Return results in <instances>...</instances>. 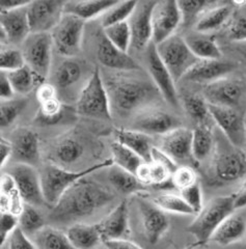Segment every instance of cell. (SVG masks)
I'll return each instance as SVG.
<instances>
[{"label":"cell","instance_id":"74e56055","mask_svg":"<svg viewBox=\"0 0 246 249\" xmlns=\"http://www.w3.org/2000/svg\"><path fill=\"white\" fill-rule=\"evenodd\" d=\"M111 153L113 164L124 168L134 175L144 162L141 156H138L135 152L130 150L129 147L125 146L124 144L120 143L117 140L111 144Z\"/></svg>","mask_w":246,"mask_h":249},{"label":"cell","instance_id":"ee69618b","mask_svg":"<svg viewBox=\"0 0 246 249\" xmlns=\"http://www.w3.org/2000/svg\"><path fill=\"white\" fill-rule=\"evenodd\" d=\"M19 228L27 236L35 235L45 228V220L35 207L25 204L19 215Z\"/></svg>","mask_w":246,"mask_h":249},{"label":"cell","instance_id":"30bf717a","mask_svg":"<svg viewBox=\"0 0 246 249\" xmlns=\"http://www.w3.org/2000/svg\"><path fill=\"white\" fill-rule=\"evenodd\" d=\"M209 104V103H208ZM211 119L216 123L225 137L237 149L246 147V121L238 108L209 104Z\"/></svg>","mask_w":246,"mask_h":249},{"label":"cell","instance_id":"60d3db41","mask_svg":"<svg viewBox=\"0 0 246 249\" xmlns=\"http://www.w3.org/2000/svg\"><path fill=\"white\" fill-rule=\"evenodd\" d=\"M103 34L112 45L123 52H129L132 46V36L128 21L118 23L111 26L103 28Z\"/></svg>","mask_w":246,"mask_h":249},{"label":"cell","instance_id":"d6a6232c","mask_svg":"<svg viewBox=\"0 0 246 249\" xmlns=\"http://www.w3.org/2000/svg\"><path fill=\"white\" fill-rule=\"evenodd\" d=\"M184 38L191 52L198 59H221L222 52L214 36L197 33Z\"/></svg>","mask_w":246,"mask_h":249},{"label":"cell","instance_id":"f907efd6","mask_svg":"<svg viewBox=\"0 0 246 249\" xmlns=\"http://www.w3.org/2000/svg\"><path fill=\"white\" fill-rule=\"evenodd\" d=\"M180 196L186 201V204L191 208L194 215H196L204 207L203 190L199 181L188 188L180 191Z\"/></svg>","mask_w":246,"mask_h":249},{"label":"cell","instance_id":"484cf974","mask_svg":"<svg viewBox=\"0 0 246 249\" xmlns=\"http://www.w3.org/2000/svg\"><path fill=\"white\" fill-rule=\"evenodd\" d=\"M235 5L233 2L215 1L198 18L194 24V29L198 34L208 35L230 22L234 14Z\"/></svg>","mask_w":246,"mask_h":249},{"label":"cell","instance_id":"7a4b0ae2","mask_svg":"<svg viewBox=\"0 0 246 249\" xmlns=\"http://www.w3.org/2000/svg\"><path fill=\"white\" fill-rule=\"evenodd\" d=\"M111 111L122 116L140 113L162 98L155 84L134 78L109 77L105 82Z\"/></svg>","mask_w":246,"mask_h":249},{"label":"cell","instance_id":"7bdbcfd3","mask_svg":"<svg viewBox=\"0 0 246 249\" xmlns=\"http://www.w3.org/2000/svg\"><path fill=\"white\" fill-rule=\"evenodd\" d=\"M137 1H117L109 10H107L101 17L103 28L128 21L136 7Z\"/></svg>","mask_w":246,"mask_h":249},{"label":"cell","instance_id":"9a60e30c","mask_svg":"<svg viewBox=\"0 0 246 249\" xmlns=\"http://www.w3.org/2000/svg\"><path fill=\"white\" fill-rule=\"evenodd\" d=\"M178 167L159 147H154L152 160L150 162H143L137 169L135 176L145 186H156L162 188L171 183L172 176Z\"/></svg>","mask_w":246,"mask_h":249},{"label":"cell","instance_id":"db71d44e","mask_svg":"<svg viewBox=\"0 0 246 249\" xmlns=\"http://www.w3.org/2000/svg\"><path fill=\"white\" fill-rule=\"evenodd\" d=\"M7 241H9V249H37L19 227L13 231Z\"/></svg>","mask_w":246,"mask_h":249},{"label":"cell","instance_id":"ba28073f","mask_svg":"<svg viewBox=\"0 0 246 249\" xmlns=\"http://www.w3.org/2000/svg\"><path fill=\"white\" fill-rule=\"evenodd\" d=\"M53 47L51 33L30 34L23 43L22 53L25 64L42 81L50 72Z\"/></svg>","mask_w":246,"mask_h":249},{"label":"cell","instance_id":"8fae6325","mask_svg":"<svg viewBox=\"0 0 246 249\" xmlns=\"http://www.w3.org/2000/svg\"><path fill=\"white\" fill-rule=\"evenodd\" d=\"M182 14L178 1L160 0L156 1L152 11L153 43L158 45L176 35L182 24Z\"/></svg>","mask_w":246,"mask_h":249},{"label":"cell","instance_id":"7402d4cb","mask_svg":"<svg viewBox=\"0 0 246 249\" xmlns=\"http://www.w3.org/2000/svg\"><path fill=\"white\" fill-rule=\"evenodd\" d=\"M97 58L102 66L118 71H138L141 69L128 53L112 45L103 33L98 36Z\"/></svg>","mask_w":246,"mask_h":249},{"label":"cell","instance_id":"94428289","mask_svg":"<svg viewBox=\"0 0 246 249\" xmlns=\"http://www.w3.org/2000/svg\"><path fill=\"white\" fill-rule=\"evenodd\" d=\"M233 196L236 210L246 207V182L241 186V188L238 190V192L233 194Z\"/></svg>","mask_w":246,"mask_h":249},{"label":"cell","instance_id":"f546056e","mask_svg":"<svg viewBox=\"0 0 246 249\" xmlns=\"http://www.w3.org/2000/svg\"><path fill=\"white\" fill-rule=\"evenodd\" d=\"M117 1L110 0H87V1H66L64 14L73 15L88 21L101 16L113 6Z\"/></svg>","mask_w":246,"mask_h":249},{"label":"cell","instance_id":"836d02e7","mask_svg":"<svg viewBox=\"0 0 246 249\" xmlns=\"http://www.w3.org/2000/svg\"><path fill=\"white\" fill-rule=\"evenodd\" d=\"M25 202L17 188L13 177L9 174L1 176V212H10L19 216Z\"/></svg>","mask_w":246,"mask_h":249},{"label":"cell","instance_id":"cb8c5ba5","mask_svg":"<svg viewBox=\"0 0 246 249\" xmlns=\"http://www.w3.org/2000/svg\"><path fill=\"white\" fill-rule=\"evenodd\" d=\"M101 231L102 240L126 239L130 231L129 225V208L127 200H123L98 223Z\"/></svg>","mask_w":246,"mask_h":249},{"label":"cell","instance_id":"e0dca14e","mask_svg":"<svg viewBox=\"0 0 246 249\" xmlns=\"http://www.w3.org/2000/svg\"><path fill=\"white\" fill-rule=\"evenodd\" d=\"M25 204L40 207L45 204L41 175L35 166L16 163L9 171Z\"/></svg>","mask_w":246,"mask_h":249},{"label":"cell","instance_id":"680465c9","mask_svg":"<svg viewBox=\"0 0 246 249\" xmlns=\"http://www.w3.org/2000/svg\"><path fill=\"white\" fill-rule=\"evenodd\" d=\"M13 157V145L10 140H6L4 138L0 139V166L1 168Z\"/></svg>","mask_w":246,"mask_h":249},{"label":"cell","instance_id":"7dc6e473","mask_svg":"<svg viewBox=\"0 0 246 249\" xmlns=\"http://www.w3.org/2000/svg\"><path fill=\"white\" fill-rule=\"evenodd\" d=\"M27 100L25 99H10L2 100L0 104V124L1 128H7L16 121L19 114L26 107Z\"/></svg>","mask_w":246,"mask_h":249},{"label":"cell","instance_id":"ac0fdd59","mask_svg":"<svg viewBox=\"0 0 246 249\" xmlns=\"http://www.w3.org/2000/svg\"><path fill=\"white\" fill-rule=\"evenodd\" d=\"M178 127H181V122L176 116L161 109L150 107L134 116L132 129L149 136H162Z\"/></svg>","mask_w":246,"mask_h":249},{"label":"cell","instance_id":"f5cc1de1","mask_svg":"<svg viewBox=\"0 0 246 249\" xmlns=\"http://www.w3.org/2000/svg\"><path fill=\"white\" fill-rule=\"evenodd\" d=\"M227 35L233 43L246 41V17L240 16L230 21Z\"/></svg>","mask_w":246,"mask_h":249},{"label":"cell","instance_id":"e575fe53","mask_svg":"<svg viewBox=\"0 0 246 249\" xmlns=\"http://www.w3.org/2000/svg\"><path fill=\"white\" fill-rule=\"evenodd\" d=\"M215 145V137L208 124H197L192 131V153L196 162L211 157Z\"/></svg>","mask_w":246,"mask_h":249},{"label":"cell","instance_id":"44dd1931","mask_svg":"<svg viewBox=\"0 0 246 249\" xmlns=\"http://www.w3.org/2000/svg\"><path fill=\"white\" fill-rule=\"evenodd\" d=\"M13 157L17 163L35 166L40 162V140L33 130L17 128L13 132L11 140Z\"/></svg>","mask_w":246,"mask_h":249},{"label":"cell","instance_id":"91938a15","mask_svg":"<svg viewBox=\"0 0 246 249\" xmlns=\"http://www.w3.org/2000/svg\"><path fill=\"white\" fill-rule=\"evenodd\" d=\"M30 2L32 1H29V0H1L0 1V7H1V12L13 11L26 7Z\"/></svg>","mask_w":246,"mask_h":249},{"label":"cell","instance_id":"681fc988","mask_svg":"<svg viewBox=\"0 0 246 249\" xmlns=\"http://www.w3.org/2000/svg\"><path fill=\"white\" fill-rule=\"evenodd\" d=\"M25 59L23 53L15 49H5L0 52V69L2 72L9 73L24 67Z\"/></svg>","mask_w":246,"mask_h":249},{"label":"cell","instance_id":"f35d334b","mask_svg":"<svg viewBox=\"0 0 246 249\" xmlns=\"http://www.w3.org/2000/svg\"><path fill=\"white\" fill-rule=\"evenodd\" d=\"M82 74V68L78 61L68 58L58 66L55 73L56 89H66L71 88L76 82L80 80Z\"/></svg>","mask_w":246,"mask_h":249},{"label":"cell","instance_id":"4dcf8cb0","mask_svg":"<svg viewBox=\"0 0 246 249\" xmlns=\"http://www.w3.org/2000/svg\"><path fill=\"white\" fill-rule=\"evenodd\" d=\"M83 151V145L78 139L73 136H66L55 144L51 154V160L54 164L61 167L74 164L82 157Z\"/></svg>","mask_w":246,"mask_h":249},{"label":"cell","instance_id":"5bb4252c","mask_svg":"<svg viewBox=\"0 0 246 249\" xmlns=\"http://www.w3.org/2000/svg\"><path fill=\"white\" fill-rule=\"evenodd\" d=\"M66 1L60 0H37L27 6L30 33H51L64 15Z\"/></svg>","mask_w":246,"mask_h":249},{"label":"cell","instance_id":"ffe728a7","mask_svg":"<svg viewBox=\"0 0 246 249\" xmlns=\"http://www.w3.org/2000/svg\"><path fill=\"white\" fill-rule=\"evenodd\" d=\"M156 1H137L136 7L129 18L128 23L131 30L132 46L136 50L147 49L153 42L152 11Z\"/></svg>","mask_w":246,"mask_h":249},{"label":"cell","instance_id":"6125c7cd","mask_svg":"<svg viewBox=\"0 0 246 249\" xmlns=\"http://www.w3.org/2000/svg\"><path fill=\"white\" fill-rule=\"evenodd\" d=\"M233 45L236 52L244 59V61H246V41L233 43Z\"/></svg>","mask_w":246,"mask_h":249},{"label":"cell","instance_id":"f1b7e54d","mask_svg":"<svg viewBox=\"0 0 246 249\" xmlns=\"http://www.w3.org/2000/svg\"><path fill=\"white\" fill-rule=\"evenodd\" d=\"M67 236L75 249H94L103 242L98 224L75 223L69 228Z\"/></svg>","mask_w":246,"mask_h":249},{"label":"cell","instance_id":"4316f807","mask_svg":"<svg viewBox=\"0 0 246 249\" xmlns=\"http://www.w3.org/2000/svg\"><path fill=\"white\" fill-rule=\"evenodd\" d=\"M113 134L117 142L141 156L144 162H150L152 160V151L154 146L152 144L151 136L133 129L129 130L121 128L114 129Z\"/></svg>","mask_w":246,"mask_h":249},{"label":"cell","instance_id":"603a6c76","mask_svg":"<svg viewBox=\"0 0 246 249\" xmlns=\"http://www.w3.org/2000/svg\"><path fill=\"white\" fill-rule=\"evenodd\" d=\"M234 65L222 59H199L183 79L199 84H209L233 72Z\"/></svg>","mask_w":246,"mask_h":249},{"label":"cell","instance_id":"c3c4849f","mask_svg":"<svg viewBox=\"0 0 246 249\" xmlns=\"http://www.w3.org/2000/svg\"><path fill=\"white\" fill-rule=\"evenodd\" d=\"M198 182L195 170L190 166H179L171 178V185L174 188L182 191Z\"/></svg>","mask_w":246,"mask_h":249},{"label":"cell","instance_id":"4fadbf2b","mask_svg":"<svg viewBox=\"0 0 246 249\" xmlns=\"http://www.w3.org/2000/svg\"><path fill=\"white\" fill-rule=\"evenodd\" d=\"M245 95V84L238 78L225 77L203 88L202 96L211 105L238 108Z\"/></svg>","mask_w":246,"mask_h":249},{"label":"cell","instance_id":"7c38bea8","mask_svg":"<svg viewBox=\"0 0 246 249\" xmlns=\"http://www.w3.org/2000/svg\"><path fill=\"white\" fill-rule=\"evenodd\" d=\"M145 62H147V69L152 81L159 90L161 97L170 105L175 107L178 106L179 95L176 88V81L163 61L161 60L156 49V45L153 42L147 48Z\"/></svg>","mask_w":246,"mask_h":249},{"label":"cell","instance_id":"5b68a950","mask_svg":"<svg viewBox=\"0 0 246 249\" xmlns=\"http://www.w3.org/2000/svg\"><path fill=\"white\" fill-rule=\"evenodd\" d=\"M234 196H217L204 205L187 228L198 244H206L226 218L235 212Z\"/></svg>","mask_w":246,"mask_h":249},{"label":"cell","instance_id":"f6af8a7d","mask_svg":"<svg viewBox=\"0 0 246 249\" xmlns=\"http://www.w3.org/2000/svg\"><path fill=\"white\" fill-rule=\"evenodd\" d=\"M215 1L211 0H181L178 1L184 24H195L201 15Z\"/></svg>","mask_w":246,"mask_h":249},{"label":"cell","instance_id":"2e32d148","mask_svg":"<svg viewBox=\"0 0 246 249\" xmlns=\"http://www.w3.org/2000/svg\"><path fill=\"white\" fill-rule=\"evenodd\" d=\"M159 149L176 165L192 167L197 163L192 153V131L187 128L178 127L161 136Z\"/></svg>","mask_w":246,"mask_h":249},{"label":"cell","instance_id":"d590c367","mask_svg":"<svg viewBox=\"0 0 246 249\" xmlns=\"http://www.w3.org/2000/svg\"><path fill=\"white\" fill-rule=\"evenodd\" d=\"M183 107L189 118L197 124H208L211 119L209 104L202 95L187 93L182 98Z\"/></svg>","mask_w":246,"mask_h":249},{"label":"cell","instance_id":"1f68e13d","mask_svg":"<svg viewBox=\"0 0 246 249\" xmlns=\"http://www.w3.org/2000/svg\"><path fill=\"white\" fill-rule=\"evenodd\" d=\"M108 171V180L113 188L125 196L138 193L147 189V186L142 184L134 174L112 164Z\"/></svg>","mask_w":246,"mask_h":249},{"label":"cell","instance_id":"9c48e42d","mask_svg":"<svg viewBox=\"0 0 246 249\" xmlns=\"http://www.w3.org/2000/svg\"><path fill=\"white\" fill-rule=\"evenodd\" d=\"M86 21L73 15L64 14L57 25L51 31L53 44L63 56L72 58L81 50Z\"/></svg>","mask_w":246,"mask_h":249},{"label":"cell","instance_id":"ab89813d","mask_svg":"<svg viewBox=\"0 0 246 249\" xmlns=\"http://www.w3.org/2000/svg\"><path fill=\"white\" fill-rule=\"evenodd\" d=\"M6 74L15 92H18L20 95H27L35 88L37 81L40 80L33 70L26 65L16 71Z\"/></svg>","mask_w":246,"mask_h":249},{"label":"cell","instance_id":"277c9868","mask_svg":"<svg viewBox=\"0 0 246 249\" xmlns=\"http://www.w3.org/2000/svg\"><path fill=\"white\" fill-rule=\"evenodd\" d=\"M112 164V159H107L79 171H70L56 164L46 165L41 174L42 188L46 204L54 207L65 192L80 178H86L99 169L110 167Z\"/></svg>","mask_w":246,"mask_h":249},{"label":"cell","instance_id":"8992f818","mask_svg":"<svg viewBox=\"0 0 246 249\" xmlns=\"http://www.w3.org/2000/svg\"><path fill=\"white\" fill-rule=\"evenodd\" d=\"M76 110L78 114L88 118L111 120L112 111L109 96L98 68L94 69L88 82L82 88L77 100Z\"/></svg>","mask_w":246,"mask_h":249},{"label":"cell","instance_id":"b9f144b4","mask_svg":"<svg viewBox=\"0 0 246 249\" xmlns=\"http://www.w3.org/2000/svg\"><path fill=\"white\" fill-rule=\"evenodd\" d=\"M152 201L164 212H170L180 215H194L191 208L181 196L174 193H161L154 196Z\"/></svg>","mask_w":246,"mask_h":249},{"label":"cell","instance_id":"52a82bcc","mask_svg":"<svg viewBox=\"0 0 246 249\" xmlns=\"http://www.w3.org/2000/svg\"><path fill=\"white\" fill-rule=\"evenodd\" d=\"M156 49L176 82L182 80L199 60L189 49L185 38L176 34L156 45Z\"/></svg>","mask_w":246,"mask_h":249},{"label":"cell","instance_id":"d6986e66","mask_svg":"<svg viewBox=\"0 0 246 249\" xmlns=\"http://www.w3.org/2000/svg\"><path fill=\"white\" fill-rule=\"evenodd\" d=\"M137 205L144 237L150 244L155 245L164 237L170 228V220L164 211L158 208L152 200L140 197L137 199Z\"/></svg>","mask_w":246,"mask_h":249},{"label":"cell","instance_id":"816d5d0a","mask_svg":"<svg viewBox=\"0 0 246 249\" xmlns=\"http://www.w3.org/2000/svg\"><path fill=\"white\" fill-rule=\"evenodd\" d=\"M19 227V216L10 212H1L0 214V243L1 246L9 240L13 231Z\"/></svg>","mask_w":246,"mask_h":249},{"label":"cell","instance_id":"6da1fadb","mask_svg":"<svg viewBox=\"0 0 246 249\" xmlns=\"http://www.w3.org/2000/svg\"><path fill=\"white\" fill-rule=\"evenodd\" d=\"M113 194L103 185L82 178L69 188L53 207L50 217L56 222L81 220L95 214L113 199Z\"/></svg>","mask_w":246,"mask_h":249},{"label":"cell","instance_id":"9f6ffc18","mask_svg":"<svg viewBox=\"0 0 246 249\" xmlns=\"http://www.w3.org/2000/svg\"><path fill=\"white\" fill-rule=\"evenodd\" d=\"M103 243L106 249H143L141 246L127 239L105 240Z\"/></svg>","mask_w":246,"mask_h":249},{"label":"cell","instance_id":"3957f363","mask_svg":"<svg viewBox=\"0 0 246 249\" xmlns=\"http://www.w3.org/2000/svg\"><path fill=\"white\" fill-rule=\"evenodd\" d=\"M208 178L211 185H228L240 181L246 175V154L226 142L215 140Z\"/></svg>","mask_w":246,"mask_h":249},{"label":"cell","instance_id":"bcb514c9","mask_svg":"<svg viewBox=\"0 0 246 249\" xmlns=\"http://www.w3.org/2000/svg\"><path fill=\"white\" fill-rule=\"evenodd\" d=\"M63 108L59 98L41 103L35 116V122L40 124H54L60 121L64 112Z\"/></svg>","mask_w":246,"mask_h":249},{"label":"cell","instance_id":"be15d7a7","mask_svg":"<svg viewBox=\"0 0 246 249\" xmlns=\"http://www.w3.org/2000/svg\"><path fill=\"white\" fill-rule=\"evenodd\" d=\"M243 249H246V247H244V248H243Z\"/></svg>","mask_w":246,"mask_h":249},{"label":"cell","instance_id":"83f0119b","mask_svg":"<svg viewBox=\"0 0 246 249\" xmlns=\"http://www.w3.org/2000/svg\"><path fill=\"white\" fill-rule=\"evenodd\" d=\"M246 232V221L240 215L232 214L221 222L214 231L212 241L221 246L234 244L244 237Z\"/></svg>","mask_w":246,"mask_h":249},{"label":"cell","instance_id":"11a10c76","mask_svg":"<svg viewBox=\"0 0 246 249\" xmlns=\"http://www.w3.org/2000/svg\"><path fill=\"white\" fill-rule=\"evenodd\" d=\"M55 98H58V92L55 85L50 83H43L38 87L36 91V99L40 104Z\"/></svg>","mask_w":246,"mask_h":249},{"label":"cell","instance_id":"6f0895ef","mask_svg":"<svg viewBox=\"0 0 246 249\" xmlns=\"http://www.w3.org/2000/svg\"><path fill=\"white\" fill-rule=\"evenodd\" d=\"M14 93L15 90L7 74L1 71V75H0V97H1V100L13 99Z\"/></svg>","mask_w":246,"mask_h":249},{"label":"cell","instance_id":"8d00e7d4","mask_svg":"<svg viewBox=\"0 0 246 249\" xmlns=\"http://www.w3.org/2000/svg\"><path fill=\"white\" fill-rule=\"evenodd\" d=\"M35 241L40 249H75L67 233L51 227H45L35 233Z\"/></svg>","mask_w":246,"mask_h":249},{"label":"cell","instance_id":"d4e9b609","mask_svg":"<svg viewBox=\"0 0 246 249\" xmlns=\"http://www.w3.org/2000/svg\"><path fill=\"white\" fill-rule=\"evenodd\" d=\"M0 24L9 43H24L28 36L32 34L27 16V6L18 10L1 12Z\"/></svg>","mask_w":246,"mask_h":249}]
</instances>
